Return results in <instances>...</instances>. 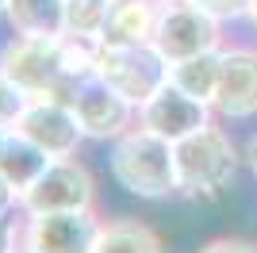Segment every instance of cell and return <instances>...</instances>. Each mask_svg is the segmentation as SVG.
I'll list each match as a JSON object with an SVG mask.
<instances>
[{
  "instance_id": "2e32d148",
  "label": "cell",
  "mask_w": 257,
  "mask_h": 253,
  "mask_svg": "<svg viewBox=\"0 0 257 253\" xmlns=\"http://www.w3.org/2000/svg\"><path fill=\"white\" fill-rule=\"evenodd\" d=\"M219 73H223V50H207V54H196V58H184V62L169 65V81L177 88H184L188 96L204 100V104L215 100Z\"/></svg>"
},
{
  "instance_id": "484cf974",
  "label": "cell",
  "mask_w": 257,
  "mask_h": 253,
  "mask_svg": "<svg viewBox=\"0 0 257 253\" xmlns=\"http://www.w3.org/2000/svg\"><path fill=\"white\" fill-rule=\"evenodd\" d=\"M4 142H8V131H4V126H0V150H4Z\"/></svg>"
},
{
  "instance_id": "3957f363",
  "label": "cell",
  "mask_w": 257,
  "mask_h": 253,
  "mask_svg": "<svg viewBox=\"0 0 257 253\" xmlns=\"http://www.w3.org/2000/svg\"><path fill=\"white\" fill-rule=\"evenodd\" d=\"M0 73L27 100L31 96H54V100L73 104L77 81L69 77V62H65V35H58V39L8 35L0 42Z\"/></svg>"
},
{
  "instance_id": "30bf717a",
  "label": "cell",
  "mask_w": 257,
  "mask_h": 253,
  "mask_svg": "<svg viewBox=\"0 0 257 253\" xmlns=\"http://www.w3.org/2000/svg\"><path fill=\"white\" fill-rule=\"evenodd\" d=\"M215 107L188 96L184 88H177L173 81H165L154 96H146L139 104V126L161 135L165 142H181V138L204 131V126L215 123Z\"/></svg>"
},
{
  "instance_id": "9a60e30c",
  "label": "cell",
  "mask_w": 257,
  "mask_h": 253,
  "mask_svg": "<svg viewBox=\"0 0 257 253\" xmlns=\"http://www.w3.org/2000/svg\"><path fill=\"white\" fill-rule=\"evenodd\" d=\"M50 154L46 150H39L31 142V138H23L20 131H8V142H4V150H0V173L16 184V188H31L35 180L43 177V169L50 165Z\"/></svg>"
},
{
  "instance_id": "d4e9b609",
  "label": "cell",
  "mask_w": 257,
  "mask_h": 253,
  "mask_svg": "<svg viewBox=\"0 0 257 253\" xmlns=\"http://www.w3.org/2000/svg\"><path fill=\"white\" fill-rule=\"evenodd\" d=\"M12 253H35V249H27V245L20 242V245H16V249H12Z\"/></svg>"
},
{
  "instance_id": "8992f818",
  "label": "cell",
  "mask_w": 257,
  "mask_h": 253,
  "mask_svg": "<svg viewBox=\"0 0 257 253\" xmlns=\"http://www.w3.org/2000/svg\"><path fill=\"white\" fill-rule=\"evenodd\" d=\"M100 207V188L96 177L81 154L73 158H54L43 169V177L31 188L20 192V211L23 215H43V211H96Z\"/></svg>"
},
{
  "instance_id": "7a4b0ae2",
  "label": "cell",
  "mask_w": 257,
  "mask_h": 253,
  "mask_svg": "<svg viewBox=\"0 0 257 253\" xmlns=\"http://www.w3.org/2000/svg\"><path fill=\"white\" fill-rule=\"evenodd\" d=\"M107 177L131 200L142 203H169L177 200V154L173 142L146 126H131L123 138L107 146Z\"/></svg>"
},
{
  "instance_id": "44dd1931",
  "label": "cell",
  "mask_w": 257,
  "mask_h": 253,
  "mask_svg": "<svg viewBox=\"0 0 257 253\" xmlns=\"http://www.w3.org/2000/svg\"><path fill=\"white\" fill-rule=\"evenodd\" d=\"M20 222H23L20 211L16 215H0V253H12L20 245Z\"/></svg>"
},
{
  "instance_id": "cb8c5ba5",
  "label": "cell",
  "mask_w": 257,
  "mask_h": 253,
  "mask_svg": "<svg viewBox=\"0 0 257 253\" xmlns=\"http://www.w3.org/2000/svg\"><path fill=\"white\" fill-rule=\"evenodd\" d=\"M246 23L257 31V0H249V8H246Z\"/></svg>"
},
{
  "instance_id": "52a82bcc",
  "label": "cell",
  "mask_w": 257,
  "mask_h": 253,
  "mask_svg": "<svg viewBox=\"0 0 257 253\" xmlns=\"http://www.w3.org/2000/svg\"><path fill=\"white\" fill-rule=\"evenodd\" d=\"M100 222H104L100 211H43V215H23L20 242L35 253H92Z\"/></svg>"
},
{
  "instance_id": "e0dca14e",
  "label": "cell",
  "mask_w": 257,
  "mask_h": 253,
  "mask_svg": "<svg viewBox=\"0 0 257 253\" xmlns=\"http://www.w3.org/2000/svg\"><path fill=\"white\" fill-rule=\"evenodd\" d=\"M111 4L115 0H65L62 35L65 39H81V42H100L107 31Z\"/></svg>"
},
{
  "instance_id": "277c9868",
  "label": "cell",
  "mask_w": 257,
  "mask_h": 253,
  "mask_svg": "<svg viewBox=\"0 0 257 253\" xmlns=\"http://www.w3.org/2000/svg\"><path fill=\"white\" fill-rule=\"evenodd\" d=\"M230 35H226V20L211 16L207 8L192 4V0H161L158 27H154V46L165 62H184L207 50H223Z\"/></svg>"
},
{
  "instance_id": "d6986e66",
  "label": "cell",
  "mask_w": 257,
  "mask_h": 253,
  "mask_svg": "<svg viewBox=\"0 0 257 253\" xmlns=\"http://www.w3.org/2000/svg\"><path fill=\"white\" fill-rule=\"evenodd\" d=\"M192 253H257V242H249V238H238V234H219V238H207V242H200Z\"/></svg>"
},
{
  "instance_id": "8fae6325",
  "label": "cell",
  "mask_w": 257,
  "mask_h": 253,
  "mask_svg": "<svg viewBox=\"0 0 257 253\" xmlns=\"http://www.w3.org/2000/svg\"><path fill=\"white\" fill-rule=\"evenodd\" d=\"M211 107L226 123L257 119V42L230 39L223 46V73H219Z\"/></svg>"
},
{
  "instance_id": "5bb4252c",
  "label": "cell",
  "mask_w": 257,
  "mask_h": 253,
  "mask_svg": "<svg viewBox=\"0 0 257 253\" xmlns=\"http://www.w3.org/2000/svg\"><path fill=\"white\" fill-rule=\"evenodd\" d=\"M161 0H115L107 16V42H154Z\"/></svg>"
},
{
  "instance_id": "ac0fdd59",
  "label": "cell",
  "mask_w": 257,
  "mask_h": 253,
  "mask_svg": "<svg viewBox=\"0 0 257 253\" xmlns=\"http://www.w3.org/2000/svg\"><path fill=\"white\" fill-rule=\"evenodd\" d=\"M23 104H27V96H23L20 88L8 81V77L0 73V126H4V131H12V126H16Z\"/></svg>"
},
{
  "instance_id": "ffe728a7",
  "label": "cell",
  "mask_w": 257,
  "mask_h": 253,
  "mask_svg": "<svg viewBox=\"0 0 257 253\" xmlns=\"http://www.w3.org/2000/svg\"><path fill=\"white\" fill-rule=\"evenodd\" d=\"M192 4L207 8L211 16H219V20H226V23L246 20V8H249V0H192Z\"/></svg>"
},
{
  "instance_id": "4fadbf2b",
  "label": "cell",
  "mask_w": 257,
  "mask_h": 253,
  "mask_svg": "<svg viewBox=\"0 0 257 253\" xmlns=\"http://www.w3.org/2000/svg\"><path fill=\"white\" fill-rule=\"evenodd\" d=\"M0 20H4L8 35L58 39L65 23V0H8Z\"/></svg>"
},
{
  "instance_id": "9c48e42d",
  "label": "cell",
  "mask_w": 257,
  "mask_h": 253,
  "mask_svg": "<svg viewBox=\"0 0 257 253\" xmlns=\"http://www.w3.org/2000/svg\"><path fill=\"white\" fill-rule=\"evenodd\" d=\"M73 111H77V123H81L85 138L100 142V146H111L115 138H123L139 123V104H131L127 96L115 92L100 77H88L73 92Z\"/></svg>"
},
{
  "instance_id": "7402d4cb",
  "label": "cell",
  "mask_w": 257,
  "mask_h": 253,
  "mask_svg": "<svg viewBox=\"0 0 257 253\" xmlns=\"http://www.w3.org/2000/svg\"><path fill=\"white\" fill-rule=\"evenodd\" d=\"M20 211V188L0 173V215H16Z\"/></svg>"
},
{
  "instance_id": "5b68a950",
  "label": "cell",
  "mask_w": 257,
  "mask_h": 253,
  "mask_svg": "<svg viewBox=\"0 0 257 253\" xmlns=\"http://www.w3.org/2000/svg\"><path fill=\"white\" fill-rule=\"evenodd\" d=\"M96 77L123 92L131 104H142L169 81V62L154 42H96Z\"/></svg>"
},
{
  "instance_id": "603a6c76",
  "label": "cell",
  "mask_w": 257,
  "mask_h": 253,
  "mask_svg": "<svg viewBox=\"0 0 257 253\" xmlns=\"http://www.w3.org/2000/svg\"><path fill=\"white\" fill-rule=\"evenodd\" d=\"M242 161H246V173L253 177V184H257V131L242 142Z\"/></svg>"
},
{
  "instance_id": "ba28073f",
  "label": "cell",
  "mask_w": 257,
  "mask_h": 253,
  "mask_svg": "<svg viewBox=\"0 0 257 253\" xmlns=\"http://www.w3.org/2000/svg\"><path fill=\"white\" fill-rule=\"evenodd\" d=\"M12 131H20L23 138H31L35 146L46 150L50 158H73L88 142L81 123H77L73 104L54 100V96H31V100L23 104V111H20V119H16Z\"/></svg>"
},
{
  "instance_id": "4316f807",
  "label": "cell",
  "mask_w": 257,
  "mask_h": 253,
  "mask_svg": "<svg viewBox=\"0 0 257 253\" xmlns=\"http://www.w3.org/2000/svg\"><path fill=\"white\" fill-rule=\"evenodd\" d=\"M4 4H8V0H0V12H4Z\"/></svg>"
},
{
  "instance_id": "7c38bea8",
  "label": "cell",
  "mask_w": 257,
  "mask_h": 253,
  "mask_svg": "<svg viewBox=\"0 0 257 253\" xmlns=\"http://www.w3.org/2000/svg\"><path fill=\"white\" fill-rule=\"evenodd\" d=\"M92 253H169V249H165V238H161L146 219L115 215V219L100 222Z\"/></svg>"
},
{
  "instance_id": "6da1fadb",
  "label": "cell",
  "mask_w": 257,
  "mask_h": 253,
  "mask_svg": "<svg viewBox=\"0 0 257 253\" xmlns=\"http://www.w3.org/2000/svg\"><path fill=\"white\" fill-rule=\"evenodd\" d=\"M173 154H177V200L192 203V207L223 203L234 192L238 173L246 169L242 146L219 123L173 142Z\"/></svg>"
}]
</instances>
